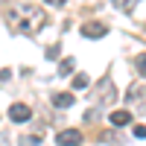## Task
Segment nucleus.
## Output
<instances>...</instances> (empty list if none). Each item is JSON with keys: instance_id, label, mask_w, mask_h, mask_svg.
Masks as SVG:
<instances>
[{"instance_id": "6", "label": "nucleus", "mask_w": 146, "mask_h": 146, "mask_svg": "<svg viewBox=\"0 0 146 146\" xmlns=\"http://www.w3.org/2000/svg\"><path fill=\"white\" fill-rule=\"evenodd\" d=\"M53 105L56 108H70L73 105V94H64V91L62 94H53Z\"/></svg>"}, {"instance_id": "12", "label": "nucleus", "mask_w": 146, "mask_h": 146, "mask_svg": "<svg viewBox=\"0 0 146 146\" xmlns=\"http://www.w3.org/2000/svg\"><path fill=\"white\" fill-rule=\"evenodd\" d=\"M135 137H146V126H135Z\"/></svg>"}, {"instance_id": "4", "label": "nucleus", "mask_w": 146, "mask_h": 146, "mask_svg": "<svg viewBox=\"0 0 146 146\" xmlns=\"http://www.w3.org/2000/svg\"><path fill=\"white\" fill-rule=\"evenodd\" d=\"M79 32L85 35V38H102V35L108 32V27H102V23H85Z\"/></svg>"}, {"instance_id": "13", "label": "nucleus", "mask_w": 146, "mask_h": 146, "mask_svg": "<svg viewBox=\"0 0 146 146\" xmlns=\"http://www.w3.org/2000/svg\"><path fill=\"white\" fill-rule=\"evenodd\" d=\"M44 3H50V6H56V9H58V6H64L67 0H44Z\"/></svg>"}, {"instance_id": "9", "label": "nucleus", "mask_w": 146, "mask_h": 146, "mask_svg": "<svg viewBox=\"0 0 146 146\" xmlns=\"http://www.w3.org/2000/svg\"><path fill=\"white\" fill-rule=\"evenodd\" d=\"M70 70H73V58H64L58 64V76H70Z\"/></svg>"}, {"instance_id": "2", "label": "nucleus", "mask_w": 146, "mask_h": 146, "mask_svg": "<svg viewBox=\"0 0 146 146\" xmlns=\"http://www.w3.org/2000/svg\"><path fill=\"white\" fill-rule=\"evenodd\" d=\"M56 143L58 146H76V143H82V131L79 129H64V131L56 135Z\"/></svg>"}, {"instance_id": "1", "label": "nucleus", "mask_w": 146, "mask_h": 146, "mask_svg": "<svg viewBox=\"0 0 146 146\" xmlns=\"http://www.w3.org/2000/svg\"><path fill=\"white\" fill-rule=\"evenodd\" d=\"M9 21L15 23L21 32H38L44 27V12L41 9H32V6H21L9 15Z\"/></svg>"}, {"instance_id": "10", "label": "nucleus", "mask_w": 146, "mask_h": 146, "mask_svg": "<svg viewBox=\"0 0 146 146\" xmlns=\"http://www.w3.org/2000/svg\"><path fill=\"white\" fill-rule=\"evenodd\" d=\"M88 88V76H73V91H82Z\"/></svg>"}, {"instance_id": "7", "label": "nucleus", "mask_w": 146, "mask_h": 146, "mask_svg": "<svg viewBox=\"0 0 146 146\" xmlns=\"http://www.w3.org/2000/svg\"><path fill=\"white\" fill-rule=\"evenodd\" d=\"M111 3H114L120 12H131V9H135V3H140V0H111Z\"/></svg>"}, {"instance_id": "11", "label": "nucleus", "mask_w": 146, "mask_h": 146, "mask_svg": "<svg viewBox=\"0 0 146 146\" xmlns=\"http://www.w3.org/2000/svg\"><path fill=\"white\" fill-rule=\"evenodd\" d=\"M58 50H62V47H58V44H53V47H47V58H50V62H53V58H58Z\"/></svg>"}, {"instance_id": "3", "label": "nucleus", "mask_w": 146, "mask_h": 146, "mask_svg": "<svg viewBox=\"0 0 146 146\" xmlns=\"http://www.w3.org/2000/svg\"><path fill=\"white\" fill-rule=\"evenodd\" d=\"M29 117H32V111H29V105H23V102H15L9 108V120L12 123H27Z\"/></svg>"}, {"instance_id": "14", "label": "nucleus", "mask_w": 146, "mask_h": 146, "mask_svg": "<svg viewBox=\"0 0 146 146\" xmlns=\"http://www.w3.org/2000/svg\"><path fill=\"white\" fill-rule=\"evenodd\" d=\"M143 108H146V105H143Z\"/></svg>"}, {"instance_id": "5", "label": "nucleus", "mask_w": 146, "mask_h": 146, "mask_svg": "<svg viewBox=\"0 0 146 146\" xmlns=\"http://www.w3.org/2000/svg\"><path fill=\"white\" fill-rule=\"evenodd\" d=\"M129 123H131V114H129V111H111V126L123 129V126H129Z\"/></svg>"}, {"instance_id": "8", "label": "nucleus", "mask_w": 146, "mask_h": 146, "mask_svg": "<svg viewBox=\"0 0 146 146\" xmlns=\"http://www.w3.org/2000/svg\"><path fill=\"white\" fill-rule=\"evenodd\" d=\"M135 67H137V73H140V76L146 79V53H140V56L135 58Z\"/></svg>"}]
</instances>
